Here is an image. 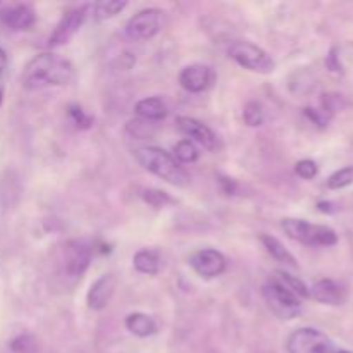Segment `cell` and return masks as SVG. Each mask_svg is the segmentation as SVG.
I'll list each match as a JSON object with an SVG mask.
<instances>
[{
    "label": "cell",
    "instance_id": "obj_1",
    "mask_svg": "<svg viewBox=\"0 0 353 353\" xmlns=\"http://www.w3.org/2000/svg\"><path fill=\"white\" fill-rule=\"evenodd\" d=\"M72 78H74V65L68 59L45 52L34 55L24 65L21 83L26 90L34 92L48 86H64L71 83Z\"/></svg>",
    "mask_w": 353,
    "mask_h": 353
},
{
    "label": "cell",
    "instance_id": "obj_2",
    "mask_svg": "<svg viewBox=\"0 0 353 353\" xmlns=\"http://www.w3.org/2000/svg\"><path fill=\"white\" fill-rule=\"evenodd\" d=\"M134 159L145 171L152 172L157 178L171 183L174 186H186L190 183V174L181 164L165 152L164 148L159 147H141L134 150Z\"/></svg>",
    "mask_w": 353,
    "mask_h": 353
},
{
    "label": "cell",
    "instance_id": "obj_3",
    "mask_svg": "<svg viewBox=\"0 0 353 353\" xmlns=\"http://www.w3.org/2000/svg\"><path fill=\"white\" fill-rule=\"evenodd\" d=\"M281 228L286 236L307 247H334L338 243V234L333 228L324 224H312L305 219L285 217Z\"/></svg>",
    "mask_w": 353,
    "mask_h": 353
},
{
    "label": "cell",
    "instance_id": "obj_4",
    "mask_svg": "<svg viewBox=\"0 0 353 353\" xmlns=\"http://www.w3.org/2000/svg\"><path fill=\"white\" fill-rule=\"evenodd\" d=\"M262 296L268 303L269 310L281 321H292L302 312V300L286 290L274 276L268 279L262 286Z\"/></svg>",
    "mask_w": 353,
    "mask_h": 353
},
{
    "label": "cell",
    "instance_id": "obj_5",
    "mask_svg": "<svg viewBox=\"0 0 353 353\" xmlns=\"http://www.w3.org/2000/svg\"><path fill=\"white\" fill-rule=\"evenodd\" d=\"M228 55L240 68L254 72H261V74H269L276 68V62L272 61V57L264 48L247 40L233 41L230 48H228Z\"/></svg>",
    "mask_w": 353,
    "mask_h": 353
},
{
    "label": "cell",
    "instance_id": "obj_6",
    "mask_svg": "<svg viewBox=\"0 0 353 353\" xmlns=\"http://www.w3.org/2000/svg\"><path fill=\"white\" fill-rule=\"evenodd\" d=\"M90 9H92V3H79V6H74L65 10L62 14L61 21L57 23V26H55V30L48 37L47 47L57 48L69 43L74 38V34L81 30L83 24H85Z\"/></svg>",
    "mask_w": 353,
    "mask_h": 353
},
{
    "label": "cell",
    "instance_id": "obj_7",
    "mask_svg": "<svg viewBox=\"0 0 353 353\" xmlns=\"http://www.w3.org/2000/svg\"><path fill=\"white\" fill-rule=\"evenodd\" d=\"M162 26H164V10L150 7L130 17L126 23V34L131 40L145 41L161 33Z\"/></svg>",
    "mask_w": 353,
    "mask_h": 353
},
{
    "label": "cell",
    "instance_id": "obj_8",
    "mask_svg": "<svg viewBox=\"0 0 353 353\" xmlns=\"http://www.w3.org/2000/svg\"><path fill=\"white\" fill-rule=\"evenodd\" d=\"M286 350L288 353H331L333 343L316 327H300L288 336Z\"/></svg>",
    "mask_w": 353,
    "mask_h": 353
},
{
    "label": "cell",
    "instance_id": "obj_9",
    "mask_svg": "<svg viewBox=\"0 0 353 353\" xmlns=\"http://www.w3.org/2000/svg\"><path fill=\"white\" fill-rule=\"evenodd\" d=\"M93 243L86 238H76L65 245V272L69 278H81L93 259Z\"/></svg>",
    "mask_w": 353,
    "mask_h": 353
},
{
    "label": "cell",
    "instance_id": "obj_10",
    "mask_svg": "<svg viewBox=\"0 0 353 353\" xmlns=\"http://www.w3.org/2000/svg\"><path fill=\"white\" fill-rule=\"evenodd\" d=\"M193 271L203 279H214L223 274L228 268V261L216 248H200L188 259Z\"/></svg>",
    "mask_w": 353,
    "mask_h": 353
},
{
    "label": "cell",
    "instance_id": "obj_11",
    "mask_svg": "<svg viewBox=\"0 0 353 353\" xmlns=\"http://www.w3.org/2000/svg\"><path fill=\"white\" fill-rule=\"evenodd\" d=\"M176 124H178L179 131L188 137L190 141L202 145V147L207 148V150L214 152L217 148V145H219L217 143L216 133H214L207 124H203L202 121L195 119V117L179 116L178 119H176Z\"/></svg>",
    "mask_w": 353,
    "mask_h": 353
},
{
    "label": "cell",
    "instance_id": "obj_12",
    "mask_svg": "<svg viewBox=\"0 0 353 353\" xmlns=\"http://www.w3.org/2000/svg\"><path fill=\"white\" fill-rule=\"evenodd\" d=\"M216 79L214 69L205 64H190L179 72V85L190 93H202L210 88Z\"/></svg>",
    "mask_w": 353,
    "mask_h": 353
},
{
    "label": "cell",
    "instance_id": "obj_13",
    "mask_svg": "<svg viewBox=\"0 0 353 353\" xmlns=\"http://www.w3.org/2000/svg\"><path fill=\"white\" fill-rule=\"evenodd\" d=\"M117 279L114 274H102L88 290L86 303L92 310H103L116 293Z\"/></svg>",
    "mask_w": 353,
    "mask_h": 353
},
{
    "label": "cell",
    "instance_id": "obj_14",
    "mask_svg": "<svg viewBox=\"0 0 353 353\" xmlns=\"http://www.w3.org/2000/svg\"><path fill=\"white\" fill-rule=\"evenodd\" d=\"M0 21L9 30L28 31L37 24V12L28 3H17V6L7 7L0 12Z\"/></svg>",
    "mask_w": 353,
    "mask_h": 353
},
{
    "label": "cell",
    "instance_id": "obj_15",
    "mask_svg": "<svg viewBox=\"0 0 353 353\" xmlns=\"http://www.w3.org/2000/svg\"><path fill=\"white\" fill-rule=\"evenodd\" d=\"M309 290L310 299H314L319 303H324V305H341L347 300V290H345V286L330 278L319 279Z\"/></svg>",
    "mask_w": 353,
    "mask_h": 353
},
{
    "label": "cell",
    "instance_id": "obj_16",
    "mask_svg": "<svg viewBox=\"0 0 353 353\" xmlns=\"http://www.w3.org/2000/svg\"><path fill=\"white\" fill-rule=\"evenodd\" d=\"M134 114L143 121L159 123L168 116V105L161 97H147V99H141L140 102H137Z\"/></svg>",
    "mask_w": 353,
    "mask_h": 353
},
{
    "label": "cell",
    "instance_id": "obj_17",
    "mask_svg": "<svg viewBox=\"0 0 353 353\" xmlns=\"http://www.w3.org/2000/svg\"><path fill=\"white\" fill-rule=\"evenodd\" d=\"M124 324H126V330L138 338H148L157 333V323L143 312L130 314Z\"/></svg>",
    "mask_w": 353,
    "mask_h": 353
},
{
    "label": "cell",
    "instance_id": "obj_18",
    "mask_svg": "<svg viewBox=\"0 0 353 353\" xmlns=\"http://www.w3.org/2000/svg\"><path fill=\"white\" fill-rule=\"evenodd\" d=\"M261 243L264 245V248L268 250V254L271 255L274 261L281 262V264L290 265V268L296 269L299 264H296V259L293 257L292 252L278 240V238L271 236V234H261Z\"/></svg>",
    "mask_w": 353,
    "mask_h": 353
},
{
    "label": "cell",
    "instance_id": "obj_19",
    "mask_svg": "<svg viewBox=\"0 0 353 353\" xmlns=\"http://www.w3.org/2000/svg\"><path fill=\"white\" fill-rule=\"evenodd\" d=\"M133 265L138 272L147 276H155L161 271V254L157 250H140L134 254Z\"/></svg>",
    "mask_w": 353,
    "mask_h": 353
},
{
    "label": "cell",
    "instance_id": "obj_20",
    "mask_svg": "<svg viewBox=\"0 0 353 353\" xmlns=\"http://www.w3.org/2000/svg\"><path fill=\"white\" fill-rule=\"evenodd\" d=\"M126 7L128 2H124V0H100V2H95L92 6L93 17H95V21L102 23V21L116 17L117 14L123 12Z\"/></svg>",
    "mask_w": 353,
    "mask_h": 353
},
{
    "label": "cell",
    "instance_id": "obj_21",
    "mask_svg": "<svg viewBox=\"0 0 353 353\" xmlns=\"http://www.w3.org/2000/svg\"><path fill=\"white\" fill-rule=\"evenodd\" d=\"M272 276H274V278L278 279V281L281 283V285L285 286L286 290H290L293 295L299 296L300 300L310 299L309 286H307L305 283H303L300 278H296V276H292L290 272H286V271H276Z\"/></svg>",
    "mask_w": 353,
    "mask_h": 353
},
{
    "label": "cell",
    "instance_id": "obj_22",
    "mask_svg": "<svg viewBox=\"0 0 353 353\" xmlns=\"http://www.w3.org/2000/svg\"><path fill=\"white\" fill-rule=\"evenodd\" d=\"M199 148H196V145L193 143V141H190L188 138L178 141V143L174 145V159L179 164H193V162L199 161Z\"/></svg>",
    "mask_w": 353,
    "mask_h": 353
},
{
    "label": "cell",
    "instance_id": "obj_23",
    "mask_svg": "<svg viewBox=\"0 0 353 353\" xmlns=\"http://www.w3.org/2000/svg\"><path fill=\"white\" fill-rule=\"evenodd\" d=\"M243 121L245 124L250 128L262 126L265 121L264 105H262L261 102H257V100H250V102L243 107Z\"/></svg>",
    "mask_w": 353,
    "mask_h": 353
},
{
    "label": "cell",
    "instance_id": "obj_24",
    "mask_svg": "<svg viewBox=\"0 0 353 353\" xmlns=\"http://www.w3.org/2000/svg\"><path fill=\"white\" fill-rule=\"evenodd\" d=\"M141 199H143L145 203H148L150 207H155V209H162V207H168L176 203V200L172 199L169 193L162 192V190L157 188H148L141 192Z\"/></svg>",
    "mask_w": 353,
    "mask_h": 353
},
{
    "label": "cell",
    "instance_id": "obj_25",
    "mask_svg": "<svg viewBox=\"0 0 353 353\" xmlns=\"http://www.w3.org/2000/svg\"><path fill=\"white\" fill-rule=\"evenodd\" d=\"M68 116L78 130H90V128L93 126V117L88 116V114L81 109L79 103H69Z\"/></svg>",
    "mask_w": 353,
    "mask_h": 353
},
{
    "label": "cell",
    "instance_id": "obj_26",
    "mask_svg": "<svg viewBox=\"0 0 353 353\" xmlns=\"http://www.w3.org/2000/svg\"><path fill=\"white\" fill-rule=\"evenodd\" d=\"M353 183V165H348V168L340 169V171L333 172L327 179V188L330 190H341L347 188Z\"/></svg>",
    "mask_w": 353,
    "mask_h": 353
},
{
    "label": "cell",
    "instance_id": "obj_27",
    "mask_svg": "<svg viewBox=\"0 0 353 353\" xmlns=\"http://www.w3.org/2000/svg\"><path fill=\"white\" fill-rule=\"evenodd\" d=\"M10 350L14 353H37L38 343L33 334L23 333L10 341Z\"/></svg>",
    "mask_w": 353,
    "mask_h": 353
},
{
    "label": "cell",
    "instance_id": "obj_28",
    "mask_svg": "<svg viewBox=\"0 0 353 353\" xmlns=\"http://www.w3.org/2000/svg\"><path fill=\"white\" fill-rule=\"evenodd\" d=\"M321 102H323L321 110H324L331 117H333L334 112H338V110H341L345 107V99L340 93H326V95H323Z\"/></svg>",
    "mask_w": 353,
    "mask_h": 353
},
{
    "label": "cell",
    "instance_id": "obj_29",
    "mask_svg": "<svg viewBox=\"0 0 353 353\" xmlns=\"http://www.w3.org/2000/svg\"><path fill=\"white\" fill-rule=\"evenodd\" d=\"M154 124L155 123H150V121H143V119L131 121V123L128 124V131H133L134 138L143 140V138H148L155 131Z\"/></svg>",
    "mask_w": 353,
    "mask_h": 353
},
{
    "label": "cell",
    "instance_id": "obj_30",
    "mask_svg": "<svg viewBox=\"0 0 353 353\" xmlns=\"http://www.w3.org/2000/svg\"><path fill=\"white\" fill-rule=\"evenodd\" d=\"M295 172L300 176L302 179H314L319 172V168H317L316 162L312 159H303V161H299L295 165Z\"/></svg>",
    "mask_w": 353,
    "mask_h": 353
},
{
    "label": "cell",
    "instance_id": "obj_31",
    "mask_svg": "<svg viewBox=\"0 0 353 353\" xmlns=\"http://www.w3.org/2000/svg\"><path fill=\"white\" fill-rule=\"evenodd\" d=\"M303 112H305V116L309 117V119L312 121V123L316 124V126H319V128H326L327 123H330V121H331V116H327V114L324 112V110H321V109H312V107H305V109H303Z\"/></svg>",
    "mask_w": 353,
    "mask_h": 353
},
{
    "label": "cell",
    "instance_id": "obj_32",
    "mask_svg": "<svg viewBox=\"0 0 353 353\" xmlns=\"http://www.w3.org/2000/svg\"><path fill=\"white\" fill-rule=\"evenodd\" d=\"M326 65H327V69H330V71H333V72L343 71V68H341V64H340V57H338L336 48H331L330 55L326 57Z\"/></svg>",
    "mask_w": 353,
    "mask_h": 353
},
{
    "label": "cell",
    "instance_id": "obj_33",
    "mask_svg": "<svg viewBox=\"0 0 353 353\" xmlns=\"http://www.w3.org/2000/svg\"><path fill=\"white\" fill-rule=\"evenodd\" d=\"M219 185L221 188H223V192L226 193V195H234L238 190V185L234 179L231 178H226V176H219Z\"/></svg>",
    "mask_w": 353,
    "mask_h": 353
},
{
    "label": "cell",
    "instance_id": "obj_34",
    "mask_svg": "<svg viewBox=\"0 0 353 353\" xmlns=\"http://www.w3.org/2000/svg\"><path fill=\"white\" fill-rule=\"evenodd\" d=\"M317 209L321 210V212H334V203L333 202H319L317 203Z\"/></svg>",
    "mask_w": 353,
    "mask_h": 353
},
{
    "label": "cell",
    "instance_id": "obj_35",
    "mask_svg": "<svg viewBox=\"0 0 353 353\" xmlns=\"http://www.w3.org/2000/svg\"><path fill=\"white\" fill-rule=\"evenodd\" d=\"M6 68H7V54H6V50L0 47V74L6 71Z\"/></svg>",
    "mask_w": 353,
    "mask_h": 353
},
{
    "label": "cell",
    "instance_id": "obj_36",
    "mask_svg": "<svg viewBox=\"0 0 353 353\" xmlns=\"http://www.w3.org/2000/svg\"><path fill=\"white\" fill-rule=\"evenodd\" d=\"M2 102H3V86L0 85V105H2Z\"/></svg>",
    "mask_w": 353,
    "mask_h": 353
},
{
    "label": "cell",
    "instance_id": "obj_37",
    "mask_svg": "<svg viewBox=\"0 0 353 353\" xmlns=\"http://www.w3.org/2000/svg\"><path fill=\"white\" fill-rule=\"evenodd\" d=\"M338 353H352V352H338Z\"/></svg>",
    "mask_w": 353,
    "mask_h": 353
}]
</instances>
